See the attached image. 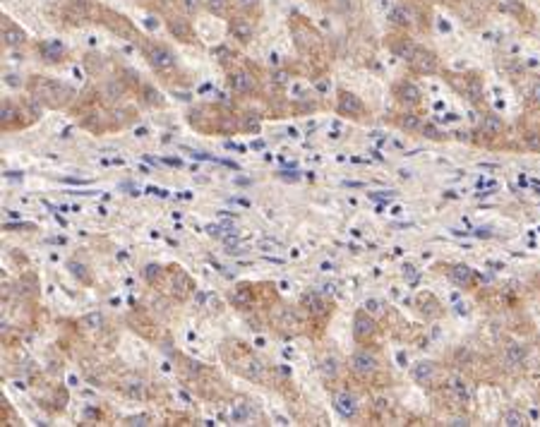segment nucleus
<instances>
[{"label":"nucleus","instance_id":"obj_1","mask_svg":"<svg viewBox=\"0 0 540 427\" xmlns=\"http://www.w3.org/2000/svg\"><path fill=\"white\" fill-rule=\"evenodd\" d=\"M351 370L355 372V374H360V377H370V374H375V370H377L375 355H370V353H365V350L355 353V355L351 358Z\"/></svg>","mask_w":540,"mask_h":427},{"label":"nucleus","instance_id":"obj_2","mask_svg":"<svg viewBox=\"0 0 540 427\" xmlns=\"http://www.w3.org/2000/svg\"><path fill=\"white\" fill-rule=\"evenodd\" d=\"M334 408L339 411L341 418H353V415L358 413V401H355V396L348 394V391H339V394L334 396Z\"/></svg>","mask_w":540,"mask_h":427},{"label":"nucleus","instance_id":"obj_3","mask_svg":"<svg viewBox=\"0 0 540 427\" xmlns=\"http://www.w3.org/2000/svg\"><path fill=\"white\" fill-rule=\"evenodd\" d=\"M413 67L418 72H425V75H430V72L437 70V58H435V53L432 51H423V48H418L413 56Z\"/></svg>","mask_w":540,"mask_h":427},{"label":"nucleus","instance_id":"obj_4","mask_svg":"<svg viewBox=\"0 0 540 427\" xmlns=\"http://www.w3.org/2000/svg\"><path fill=\"white\" fill-rule=\"evenodd\" d=\"M435 374H437V370H435V365L428 363V360H420V363L413 365V379L418 382V384H432Z\"/></svg>","mask_w":540,"mask_h":427},{"label":"nucleus","instance_id":"obj_5","mask_svg":"<svg viewBox=\"0 0 540 427\" xmlns=\"http://www.w3.org/2000/svg\"><path fill=\"white\" fill-rule=\"evenodd\" d=\"M149 63L154 65L156 70H171L173 65H175V58H173V53L171 51H166V48H154L151 56H149Z\"/></svg>","mask_w":540,"mask_h":427},{"label":"nucleus","instance_id":"obj_6","mask_svg":"<svg viewBox=\"0 0 540 427\" xmlns=\"http://www.w3.org/2000/svg\"><path fill=\"white\" fill-rule=\"evenodd\" d=\"M524 360H526V348L521 343H509L507 348H504V365L507 367H516Z\"/></svg>","mask_w":540,"mask_h":427},{"label":"nucleus","instance_id":"obj_7","mask_svg":"<svg viewBox=\"0 0 540 427\" xmlns=\"http://www.w3.org/2000/svg\"><path fill=\"white\" fill-rule=\"evenodd\" d=\"M339 108L348 113V115H358V113H363V101L355 94H344L341 101H339Z\"/></svg>","mask_w":540,"mask_h":427},{"label":"nucleus","instance_id":"obj_8","mask_svg":"<svg viewBox=\"0 0 540 427\" xmlns=\"http://www.w3.org/2000/svg\"><path fill=\"white\" fill-rule=\"evenodd\" d=\"M353 331H355L358 339H368V336L375 334V322H372L370 317H365V315H358V317H355V326H353Z\"/></svg>","mask_w":540,"mask_h":427},{"label":"nucleus","instance_id":"obj_9","mask_svg":"<svg viewBox=\"0 0 540 427\" xmlns=\"http://www.w3.org/2000/svg\"><path fill=\"white\" fill-rule=\"evenodd\" d=\"M250 415H252V411H250V406L245 404V401H235L233 408H231V420H233V422H238V425L248 422V420H250Z\"/></svg>","mask_w":540,"mask_h":427},{"label":"nucleus","instance_id":"obj_10","mask_svg":"<svg viewBox=\"0 0 540 427\" xmlns=\"http://www.w3.org/2000/svg\"><path fill=\"white\" fill-rule=\"evenodd\" d=\"M252 77L248 75V72H235V75H231V87H233V91H250L252 89Z\"/></svg>","mask_w":540,"mask_h":427},{"label":"nucleus","instance_id":"obj_11","mask_svg":"<svg viewBox=\"0 0 540 427\" xmlns=\"http://www.w3.org/2000/svg\"><path fill=\"white\" fill-rule=\"evenodd\" d=\"M3 39H5V43L8 46H22L24 41H27V34L22 32V29H17V27H5V32H3Z\"/></svg>","mask_w":540,"mask_h":427},{"label":"nucleus","instance_id":"obj_12","mask_svg":"<svg viewBox=\"0 0 540 427\" xmlns=\"http://www.w3.org/2000/svg\"><path fill=\"white\" fill-rule=\"evenodd\" d=\"M231 32H233L235 39L240 41H250L252 39V24L245 22V19H235L233 27H231Z\"/></svg>","mask_w":540,"mask_h":427},{"label":"nucleus","instance_id":"obj_13","mask_svg":"<svg viewBox=\"0 0 540 427\" xmlns=\"http://www.w3.org/2000/svg\"><path fill=\"white\" fill-rule=\"evenodd\" d=\"M452 278H454L456 283H470L473 281V269L470 267H466V264H456L454 269H452Z\"/></svg>","mask_w":540,"mask_h":427},{"label":"nucleus","instance_id":"obj_14","mask_svg":"<svg viewBox=\"0 0 540 427\" xmlns=\"http://www.w3.org/2000/svg\"><path fill=\"white\" fill-rule=\"evenodd\" d=\"M279 326L286 329V331H288V329H298V326H300V319L296 317L293 310H281V315H279Z\"/></svg>","mask_w":540,"mask_h":427},{"label":"nucleus","instance_id":"obj_15","mask_svg":"<svg viewBox=\"0 0 540 427\" xmlns=\"http://www.w3.org/2000/svg\"><path fill=\"white\" fill-rule=\"evenodd\" d=\"M483 132L490 137L500 135L502 132V118H497V115H485L483 118Z\"/></svg>","mask_w":540,"mask_h":427},{"label":"nucleus","instance_id":"obj_16","mask_svg":"<svg viewBox=\"0 0 540 427\" xmlns=\"http://www.w3.org/2000/svg\"><path fill=\"white\" fill-rule=\"evenodd\" d=\"M243 374L248 377V379H262V374H264V367H262V363H259V360H248V363L243 365Z\"/></svg>","mask_w":540,"mask_h":427},{"label":"nucleus","instance_id":"obj_17","mask_svg":"<svg viewBox=\"0 0 540 427\" xmlns=\"http://www.w3.org/2000/svg\"><path fill=\"white\" fill-rule=\"evenodd\" d=\"M389 19H392V22H396V24H411V22H413V12H411L408 8H403V5H399V8L392 10Z\"/></svg>","mask_w":540,"mask_h":427},{"label":"nucleus","instance_id":"obj_18","mask_svg":"<svg viewBox=\"0 0 540 427\" xmlns=\"http://www.w3.org/2000/svg\"><path fill=\"white\" fill-rule=\"evenodd\" d=\"M399 94H401V101H406V103H418V101H420V89L413 87V84H401Z\"/></svg>","mask_w":540,"mask_h":427},{"label":"nucleus","instance_id":"obj_19","mask_svg":"<svg viewBox=\"0 0 540 427\" xmlns=\"http://www.w3.org/2000/svg\"><path fill=\"white\" fill-rule=\"evenodd\" d=\"M401 127H403L406 132H413V130H423L420 115H418V113H406V115H401Z\"/></svg>","mask_w":540,"mask_h":427},{"label":"nucleus","instance_id":"obj_20","mask_svg":"<svg viewBox=\"0 0 540 427\" xmlns=\"http://www.w3.org/2000/svg\"><path fill=\"white\" fill-rule=\"evenodd\" d=\"M502 422L507 427H521V425H526V418H524V413L521 411H507L504 415H502Z\"/></svg>","mask_w":540,"mask_h":427},{"label":"nucleus","instance_id":"obj_21","mask_svg":"<svg viewBox=\"0 0 540 427\" xmlns=\"http://www.w3.org/2000/svg\"><path fill=\"white\" fill-rule=\"evenodd\" d=\"M41 51H43V56H46L48 60H58L60 53H63V43H60V41H46V43L41 46Z\"/></svg>","mask_w":540,"mask_h":427},{"label":"nucleus","instance_id":"obj_22","mask_svg":"<svg viewBox=\"0 0 540 427\" xmlns=\"http://www.w3.org/2000/svg\"><path fill=\"white\" fill-rule=\"evenodd\" d=\"M82 324H84L86 329H101V326H103V317L99 315V312H89V315L82 319Z\"/></svg>","mask_w":540,"mask_h":427},{"label":"nucleus","instance_id":"obj_23","mask_svg":"<svg viewBox=\"0 0 540 427\" xmlns=\"http://www.w3.org/2000/svg\"><path fill=\"white\" fill-rule=\"evenodd\" d=\"M322 372H324L327 377H336V374H339L336 358H324V360H322Z\"/></svg>","mask_w":540,"mask_h":427},{"label":"nucleus","instance_id":"obj_24","mask_svg":"<svg viewBox=\"0 0 540 427\" xmlns=\"http://www.w3.org/2000/svg\"><path fill=\"white\" fill-rule=\"evenodd\" d=\"M171 32L178 36V39H188V34H190V27L183 19H173L171 22Z\"/></svg>","mask_w":540,"mask_h":427},{"label":"nucleus","instance_id":"obj_25","mask_svg":"<svg viewBox=\"0 0 540 427\" xmlns=\"http://www.w3.org/2000/svg\"><path fill=\"white\" fill-rule=\"evenodd\" d=\"M415 51H418V48H415L413 43H406V41H403V43H401V46L396 48V56L403 58V60H408V63H411V60H413V56H415Z\"/></svg>","mask_w":540,"mask_h":427},{"label":"nucleus","instance_id":"obj_26","mask_svg":"<svg viewBox=\"0 0 540 427\" xmlns=\"http://www.w3.org/2000/svg\"><path fill=\"white\" fill-rule=\"evenodd\" d=\"M305 302H307V305H312V312H322V310H324V302H322V298L317 295V293L305 295Z\"/></svg>","mask_w":540,"mask_h":427},{"label":"nucleus","instance_id":"obj_27","mask_svg":"<svg viewBox=\"0 0 540 427\" xmlns=\"http://www.w3.org/2000/svg\"><path fill=\"white\" fill-rule=\"evenodd\" d=\"M365 312H370V315H379V312H382V302L375 300V298L365 300Z\"/></svg>","mask_w":540,"mask_h":427},{"label":"nucleus","instance_id":"obj_28","mask_svg":"<svg viewBox=\"0 0 540 427\" xmlns=\"http://www.w3.org/2000/svg\"><path fill=\"white\" fill-rule=\"evenodd\" d=\"M5 82H8L10 87H22V77L15 75V72H8V75H5Z\"/></svg>","mask_w":540,"mask_h":427},{"label":"nucleus","instance_id":"obj_29","mask_svg":"<svg viewBox=\"0 0 540 427\" xmlns=\"http://www.w3.org/2000/svg\"><path fill=\"white\" fill-rule=\"evenodd\" d=\"M207 5H209V10H212V12H216V15H221V12H223V0H207Z\"/></svg>","mask_w":540,"mask_h":427},{"label":"nucleus","instance_id":"obj_30","mask_svg":"<svg viewBox=\"0 0 540 427\" xmlns=\"http://www.w3.org/2000/svg\"><path fill=\"white\" fill-rule=\"evenodd\" d=\"M147 101L149 103H164V99H161V94H159V91H154V89H147Z\"/></svg>","mask_w":540,"mask_h":427},{"label":"nucleus","instance_id":"obj_31","mask_svg":"<svg viewBox=\"0 0 540 427\" xmlns=\"http://www.w3.org/2000/svg\"><path fill=\"white\" fill-rule=\"evenodd\" d=\"M500 10H504V12H514V10H519V5L514 3V0H502Z\"/></svg>","mask_w":540,"mask_h":427},{"label":"nucleus","instance_id":"obj_32","mask_svg":"<svg viewBox=\"0 0 540 427\" xmlns=\"http://www.w3.org/2000/svg\"><path fill=\"white\" fill-rule=\"evenodd\" d=\"M423 132H425V137H430V139H437V137H439V132H437V127H435V125H423Z\"/></svg>","mask_w":540,"mask_h":427},{"label":"nucleus","instance_id":"obj_33","mask_svg":"<svg viewBox=\"0 0 540 427\" xmlns=\"http://www.w3.org/2000/svg\"><path fill=\"white\" fill-rule=\"evenodd\" d=\"M183 5H185V10L192 15V12H197V8H199V0H183Z\"/></svg>","mask_w":540,"mask_h":427},{"label":"nucleus","instance_id":"obj_34","mask_svg":"<svg viewBox=\"0 0 540 427\" xmlns=\"http://www.w3.org/2000/svg\"><path fill=\"white\" fill-rule=\"evenodd\" d=\"M531 99H533V103H540V82H535L531 87Z\"/></svg>","mask_w":540,"mask_h":427},{"label":"nucleus","instance_id":"obj_35","mask_svg":"<svg viewBox=\"0 0 540 427\" xmlns=\"http://www.w3.org/2000/svg\"><path fill=\"white\" fill-rule=\"evenodd\" d=\"M70 269H72V274H77V276H84V267H82V264H75V262H72Z\"/></svg>","mask_w":540,"mask_h":427},{"label":"nucleus","instance_id":"obj_36","mask_svg":"<svg viewBox=\"0 0 540 427\" xmlns=\"http://www.w3.org/2000/svg\"><path fill=\"white\" fill-rule=\"evenodd\" d=\"M238 5L240 8H255V5H259V0H238Z\"/></svg>","mask_w":540,"mask_h":427},{"label":"nucleus","instance_id":"obj_37","mask_svg":"<svg viewBox=\"0 0 540 427\" xmlns=\"http://www.w3.org/2000/svg\"><path fill=\"white\" fill-rule=\"evenodd\" d=\"M403 276H415V267L406 264V267H403Z\"/></svg>","mask_w":540,"mask_h":427},{"label":"nucleus","instance_id":"obj_38","mask_svg":"<svg viewBox=\"0 0 540 427\" xmlns=\"http://www.w3.org/2000/svg\"><path fill=\"white\" fill-rule=\"evenodd\" d=\"M449 425H468V420H466V418H463V420H461V418H456V420H452Z\"/></svg>","mask_w":540,"mask_h":427},{"label":"nucleus","instance_id":"obj_39","mask_svg":"<svg viewBox=\"0 0 540 427\" xmlns=\"http://www.w3.org/2000/svg\"><path fill=\"white\" fill-rule=\"evenodd\" d=\"M154 271H159V267H154V264H151V267H147V276L151 278V276H154Z\"/></svg>","mask_w":540,"mask_h":427},{"label":"nucleus","instance_id":"obj_40","mask_svg":"<svg viewBox=\"0 0 540 427\" xmlns=\"http://www.w3.org/2000/svg\"><path fill=\"white\" fill-rule=\"evenodd\" d=\"M473 3H487V0H473Z\"/></svg>","mask_w":540,"mask_h":427},{"label":"nucleus","instance_id":"obj_41","mask_svg":"<svg viewBox=\"0 0 540 427\" xmlns=\"http://www.w3.org/2000/svg\"><path fill=\"white\" fill-rule=\"evenodd\" d=\"M84 3H89V0H84Z\"/></svg>","mask_w":540,"mask_h":427}]
</instances>
